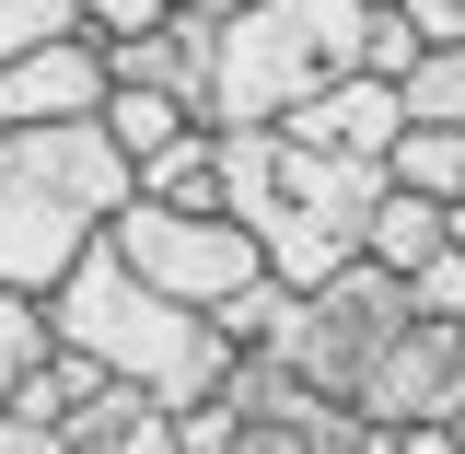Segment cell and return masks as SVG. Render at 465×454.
Masks as SVG:
<instances>
[{
	"mask_svg": "<svg viewBox=\"0 0 465 454\" xmlns=\"http://www.w3.org/2000/svg\"><path fill=\"white\" fill-rule=\"evenodd\" d=\"M105 245L163 291V303H198V315L268 268V245L232 222V210H163V198H116V210H105Z\"/></svg>",
	"mask_w": 465,
	"mask_h": 454,
	"instance_id": "cell-4",
	"label": "cell"
},
{
	"mask_svg": "<svg viewBox=\"0 0 465 454\" xmlns=\"http://www.w3.org/2000/svg\"><path fill=\"white\" fill-rule=\"evenodd\" d=\"M338 58L314 35V0H244L210 24V128H280Z\"/></svg>",
	"mask_w": 465,
	"mask_h": 454,
	"instance_id": "cell-3",
	"label": "cell"
},
{
	"mask_svg": "<svg viewBox=\"0 0 465 454\" xmlns=\"http://www.w3.org/2000/svg\"><path fill=\"white\" fill-rule=\"evenodd\" d=\"M384 198V164L314 152L291 128H222V210L268 245V280L314 291L361 257V210Z\"/></svg>",
	"mask_w": 465,
	"mask_h": 454,
	"instance_id": "cell-1",
	"label": "cell"
},
{
	"mask_svg": "<svg viewBox=\"0 0 465 454\" xmlns=\"http://www.w3.org/2000/svg\"><path fill=\"white\" fill-rule=\"evenodd\" d=\"M407 303H419L430 327H465V245H454V233H442V245L407 268Z\"/></svg>",
	"mask_w": 465,
	"mask_h": 454,
	"instance_id": "cell-17",
	"label": "cell"
},
{
	"mask_svg": "<svg viewBox=\"0 0 465 454\" xmlns=\"http://www.w3.org/2000/svg\"><path fill=\"white\" fill-rule=\"evenodd\" d=\"M105 35H47V47L0 58V128H70V116H105Z\"/></svg>",
	"mask_w": 465,
	"mask_h": 454,
	"instance_id": "cell-7",
	"label": "cell"
},
{
	"mask_svg": "<svg viewBox=\"0 0 465 454\" xmlns=\"http://www.w3.org/2000/svg\"><path fill=\"white\" fill-rule=\"evenodd\" d=\"M396 454H454V431H442V419H419V431H396Z\"/></svg>",
	"mask_w": 465,
	"mask_h": 454,
	"instance_id": "cell-23",
	"label": "cell"
},
{
	"mask_svg": "<svg viewBox=\"0 0 465 454\" xmlns=\"http://www.w3.org/2000/svg\"><path fill=\"white\" fill-rule=\"evenodd\" d=\"M442 431H454V454H465V408H454V419H442Z\"/></svg>",
	"mask_w": 465,
	"mask_h": 454,
	"instance_id": "cell-26",
	"label": "cell"
},
{
	"mask_svg": "<svg viewBox=\"0 0 465 454\" xmlns=\"http://www.w3.org/2000/svg\"><path fill=\"white\" fill-rule=\"evenodd\" d=\"M47 327H58V349H94L116 385H140V397H163V408H210L232 385V338L198 303H163L105 233H94V245L70 257V280L47 291Z\"/></svg>",
	"mask_w": 465,
	"mask_h": 454,
	"instance_id": "cell-2",
	"label": "cell"
},
{
	"mask_svg": "<svg viewBox=\"0 0 465 454\" xmlns=\"http://www.w3.org/2000/svg\"><path fill=\"white\" fill-rule=\"evenodd\" d=\"M280 128H291V140H314V152H361V164H384V140L407 128V106H396L384 70H326Z\"/></svg>",
	"mask_w": 465,
	"mask_h": 454,
	"instance_id": "cell-8",
	"label": "cell"
},
{
	"mask_svg": "<svg viewBox=\"0 0 465 454\" xmlns=\"http://www.w3.org/2000/svg\"><path fill=\"white\" fill-rule=\"evenodd\" d=\"M396 106L407 116H442V128H465V47H419L396 70Z\"/></svg>",
	"mask_w": 465,
	"mask_h": 454,
	"instance_id": "cell-16",
	"label": "cell"
},
{
	"mask_svg": "<svg viewBox=\"0 0 465 454\" xmlns=\"http://www.w3.org/2000/svg\"><path fill=\"white\" fill-rule=\"evenodd\" d=\"M361 419H384V431H419V419H454L465 408V327H430V315H407L396 338L372 349V373L349 385Z\"/></svg>",
	"mask_w": 465,
	"mask_h": 454,
	"instance_id": "cell-6",
	"label": "cell"
},
{
	"mask_svg": "<svg viewBox=\"0 0 465 454\" xmlns=\"http://www.w3.org/2000/svg\"><path fill=\"white\" fill-rule=\"evenodd\" d=\"M47 349H58V327H47V291H12V280H0V408H12V385H24V373H35Z\"/></svg>",
	"mask_w": 465,
	"mask_h": 454,
	"instance_id": "cell-14",
	"label": "cell"
},
{
	"mask_svg": "<svg viewBox=\"0 0 465 454\" xmlns=\"http://www.w3.org/2000/svg\"><path fill=\"white\" fill-rule=\"evenodd\" d=\"M407 24H419V47H465V0H396Z\"/></svg>",
	"mask_w": 465,
	"mask_h": 454,
	"instance_id": "cell-21",
	"label": "cell"
},
{
	"mask_svg": "<svg viewBox=\"0 0 465 454\" xmlns=\"http://www.w3.org/2000/svg\"><path fill=\"white\" fill-rule=\"evenodd\" d=\"M210 327H222L232 349H280V327H291V280H268V268H256L244 291H222V303H210Z\"/></svg>",
	"mask_w": 465,
	"mask_h": 454,
	"instance_id": "cell-15",
	"label": "cell"
},
{
	"mask_svg": "<svg viewBox=\"0 0 465 454\" xmlns=\"http://www.w3.org/2000/svg\"><path fill=\"white\" fill-rule=\"evenodd\" d=\"M174 0H82V35H140V24H163Z\"/></svg>",
	"mask_w": 465,
	"mask_h": 454,
	"instance_id": "cell-20",
	"label": "cell"
},
{
	"mask_svg": "<svg viewBox=\"0 0 465 454\" xmlns=\"http://www.w3.org/2000/svg\"><path fill=\"white\" fill-rule=\"evenodd\" d=\"M105 454H186V419L152 397V408H128V419H116V443H105Z\"/></svg>",
	"mask_w": 465,
	"mask_h": 454,
	"instance_id": "cell-19",
	"label": "cell"
},
{
	"mask_svg": "<svg viewBox=\"0 0 465 454\" xmlns=\"http://www.w3.org/2000/svg\"><path fill=\"white\" fill-rule=\"evenodd\" d=\"M430 245H442V198H407V187H384V198L361 210V257H372V268H396V280L430 257Z\"/></svg>",
	"mask_w": 465,
	"mask_h": 454,
	"instance_id": "cell-12",
	"label": "cell"
},
{
	"mask_svg": "<svg viewBox=\"0 0 465 454\" xmlns=\"http://www.w3.org/2000/svg\"><path fill=\"white\" fill-rule=\"evenodd\" d=\"M0 454H70V443H58V419H12L0 408Z\"/></svg>",
	"mask_w": 465,
	"mask_h": 454,
	"instance_id": "cell-22",
	"label": "cell"
},
{
	"mask_svg": "<svg viewBox=\"0 0 465 454\" xmlns=\"http://www.w3.org/2000/svg\"><path fill=\"white\" fill-rule=\"evenodd\" d=\"M105 70L140 82V94H174L186 116H210V24H198V12H163V24H140V35H105Z\"/></svg>",
	"mask_w": 465,
	"mask_h": 454,
	"instance_id": "cell-9",
	"label": "cell"
},
{
	"mask_svg": "<svg viewBox=\"0 0 465 454\" xmlns=\"http://www.w3.org/2000/svg\"><path fill=\"white\" fill-rule=\"evenodd\" d=\"M128 198H163V210H222V128L163 140V152L140 164V187H128Z\"/></svg>",
	"mask_w": 465,
	"mask_h": 454,
	"instance_id": "cell-11",
	"label": "cell"
},
{
	"mask_svg": "<svg viewBox=\"0 0 465 454\" xmlns=\"http://www.w3.org/2000/svg\"><path fill=\"white\" fill-rule=\"evenodd\" d=\"M338 454H396V431H384V419H361V431H349Z\"/></svg>",
	"mask_w": 465,
	"mask_h": 454,
	"instance_id": "cell-24",
	"label": "cell"
},
{
	"mask_svg": "<svg viewBox=\"0 0 465 454\" xmlns=\"http://www.w3.org/2000/svg\"><path fill=\"white\" fill-rule=\"evenodd\" d=\"M47 35H82V0H0V58L47 47Z\"/></svg>",
	"mask_w": 465,
	"mask_h": 454,
	"instance_id": "cell-18",
	"label": "cell"
},
{
	"mask_svg": "<svg viewBox=\"0 0 465 454\" xmlns=\"http://www.w3.org/2000/svg\"><path fill=\"white\" fill-rule=\"evenodd\" d=\"M442 233H454V245H465V198H454V210H442Z\"/></svg>",
	"mask_w": 465,
	"mask_h": 454,
	"instance_id": "cell-25",
	"label": "cell"
},
{
	"mask_svg": "<svg viewBox=\"0 0 465 454\" xmlns=\"http://www.w3.org/2000/svg\"><path fill=\"white\" fill-rule=\"evenodd\" d=\"M384 187H407V198H442V210H454V198H465V128H442V116H407L396 140H384Z\"/></svg>",
	"mask_w": 465,
	"mask_h": 454,
	"instance_id": "cell-10",
	"label": "cell"
},
{
	"mask_svg": "<svg viewBox=\"0 0 465 454\" xmlns=\"http://www.w3.org/2000/svg\"><path fill=\"white\" fill-rule=\"evenodd\" d=\"M186 128H210V116H186L174 94H140V82H105V140L128 152V175L152 164L163 140H186Z\"/></svg>",
	"mask_w": 465,
	"mask_h": 454,
	"instance_id": "cell-13",
	"label": "cell"
},
{
	"mask_svg": "<svg viewBox=\"0 0 465 454\" xmlns=\"http://www.w3.org/2000/svg\"><path fill=\"white\" fill-rule=\"evenodd\" d=\"M407 315V280L396 268H372V257H349L338 280H314V291H291V327H280V361L314 385V397H349L361 373H372V349L396 338Z\"/></svg>",
	"mask_w": 465,
	"mask_h": 454,
	"instance_id": "cell-5",
	"label": "cell"
}]
</instances>
